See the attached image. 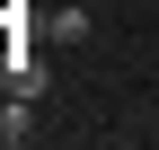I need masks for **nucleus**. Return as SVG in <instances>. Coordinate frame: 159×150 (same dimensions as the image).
Wrapping results in <instances>:
<instances>
[{"instance_id": "1", "label": "nucleus", "mask_w": 159, "mask_h": 150, "mask_svg": "<svg viewBox=\"0 0 159 150\" xmlns=\"http://www.w3.org/2000/svg\"><path fill=\"white\" fill-rule=\"evenodd\" d=\"M0 141H35V97H9L0 106Z\"/></svg>"}, {"instance_id": "2", "label": "nucleus", "mask_w": 159, "mask_h": 150, "mask_svg": "<svg viewBox=\"0 0 159 150\" xmlns=\"http://www.w3.org/2000/svg\"><path fill=\"white\" fill-rule=\"evenodd\" d=\"M0 62H9V88H18V97L44 88V62H35V53H0Z\"/></svg>"}]
</instances>
